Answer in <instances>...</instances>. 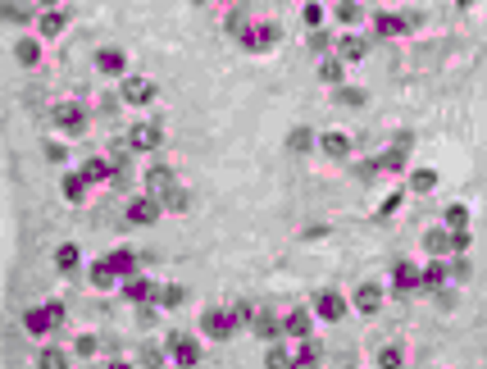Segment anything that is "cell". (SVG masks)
Instances as JSON below:
<instances>
[{
  "instance_id": "obj_1",
  "label": "cell",
  "mask_w": 487,
  "mask_h": 369,
  "mask_svg": "<svg viewBox=\"0 0 487 369\" xmlns=\"http://www.w3.org/2000/svg\"><path fill=\"white\" fill-rule=\"evenodd\" d=\"M59 324H64V305H59V301H50V305H33V310L23 315V328H28L33 337H46L50 328H59Z\"/></svg>"
},
{
  "instance_id": "obj_2",
  "label": "cell",
  "mask_w": 487,
  "mask_h": 369,
  "mask_svg": "<svg viewBox=\"0 0 487 369\" xmlns=\"http://www.w3.org/2000/svg\"><path fill=\"white\" fill-rule=\"evenodd\" d=\"M237 310H205V319H201V333L214 337V342H223V337H232V328H237Z\"/></svg>"
},
{
  "instance_id": "obj_3",
  "label": "cell",
  "mask_w": 487,
  "mask_h": 369,
  "mask_svg": "<svg viewBox=\"0 0 487 369\" xmlns=\"http://www.w3.org/2000/svg\"><path fill=\"white\" fill-rule=\"evenodd\" d=\"M160 210H164V201L155 192H146V196H137V201L128 206V224H155Z\"/></svg>"
},
{
  "instance_id": "obj_4",
  "label": "cell",
  "mask_w": 487,
  "mask_h": 369,
  "mask_svg": "<svg viewBox=\"0 0 487 369\" xmlns=\"http://www.w3.org/2000/svg\"><path fill=\"white\" fill-rule=\"evenodd\" d=\"M169 356L178 360V365H196L201 360V342L187 333H169Z\"/></svg>"
},
{
  "instance_id": "obj_5",
  "label": "cell",
  "mask_w": 487,
  "mask_h": 369,
  "mask_svg": "<svg viewBox=\"0 0 487 369\" xmlns=\"http://www.w3.org/2000/svg\"><path fill=\"white\" fill-rule=\"evenodd\" d=\"M123 100H128V105H151L155 82L151 78H123Z\"/></svg>"
},
{
  "instance_id": "obj_6",
  "label": "cell",
  "mask_w": 487,
  "mask_h": 369,
  "mask_svg": "<svg viewBox=\"0 0 487 369\" xmlns=\"http://www.w3.org/2000/svg\"><path fill=\"white\" fill-rule=\"evenodd\" d=\"M55 123H59L64 132H82V128H87V114H82V105L64 100V105H55Z\"/></svg>"
},
{
  "instance_id": "obj_7",
  "label": "cell",
  "mask_w": 487,
  "mask_h": 369,
  "mask_svg": "<svg viewBox=\"0 0 487 369\" xmlns=\"http://www.w3.org/2000/svg\"><path fill=\"white\" fill-rule=\"evenodd\" d=\"M314 315H319V319H333V324H337V319L347 315L342 292H319V296H314Z\"/></svg>"
},
{
  "instance_id": "obj_8",
  "label": "cell",
  "mask_w": 487,
  "mask_h": 369,
  "mask_svg": "<svg viewBox=\"0 0 487 369\" xmlns=\"http://www.w3.org/2000/svg\"><path fill=\"white\" fill-rule=\"evenodd\" d=\"M160 141H164V132L155 128V123H137V128L128 132V146H132V151H155Z\"/></svg>"
},
{
  "instance_id": "obj_9",
  "label": "cell",
  "mask_w": 487,
  "mask_h": 369,
  "mask_svg": "<svg viewBox=\"0 0 487 369\" xmlns=\"http://www.w3.org/2000/svg\"><path fill=\"white\" fill-rule=\"evenodd\" d=\"M423 251H428V255H451L455 251V233L451 228H428L423 233Z\"/></svg>"
},
{
  "instance_id": "obj_10",
  "label": "cell",
  "mask_w": 487,
  "mask_h": 369,
  "mask_svg": "<svg viewBox=\"0 0 487 369\" xmlns=\"http://www.w3.org/2000/svg\"><path fill=\"white\" fill-rule=\"evenodd\" d=\"M419 282H423V273L414 269V264H396V269H392V292H396V296L414 292V287H419Z\"/></svg>"
},
{
  "instance_id": "obj_11",
  "label": "cell",
  "mask_w": 487,
  "mask_h": 369,
  "mask_svg": "<svg viewBox=\"0 0 487 369\" xmlns=\"http://www.w3.org/2000/svg\"><path fill=\"white\" fill-rule=\"evenodd\" d=\"M123 296H128V301H137V305H146V301H160V292H155V282L137 278V273H132V278L123 282Z\"/></svg>"
},
{
  "instance_id": "obj_12",
  "label": "cell",
  "mask_w": 487,
  "mask_h": 369,
  "mask_svg": "<svg viewBox=\"0 0 487 369\" xmlns=\"http://www.w3.org/2000/svg\"><path fill=\"white\" fill-rule=\"evenodd\" d=\"M410 146H414V137H410V132H401V137L392 141V151L378 160V169H401V164H405V155H410Z\"/></svg>"
},
{
  "instance_id": "obj_13",
  "label": "cell",
  "mask_w": 487,
  "mask_h": 369,
  "mask_svg": "<svg viewBox=\"0 0 487 369\" xmlns=\"http://www.w3.org/2000/svg\"><path fill=\"white\" fill-rule=\"evenodd\" d=\"M241 42H246L250 51H264V46L278 42V28H273V23H264V28H246V33H241Z\"/></svg>"
},
{
  "instance_id": "obj_14",
  "label": "cell",
  "mask_w": 487,
  "mask_h": 369,
  "mask_svg": "<svg viewBox=\"0 0 487 369\" xmlns=\"http://www.w3.org/2000/svg\"><path fill=\"white\" fill-rule=\"evenodd\" d=\"M446 278H451L446 260H442V255H433V264L423 269V287H428V292H442V287H446Z\"/></svg>"
},
{
  "instance_id": "obj_15",
  "label": "cell",
  "mask_w": 487,
  "mask_h": 369,
  "mask_svg": "<svg viewBox=\"0 0 487 369\" xmlns=\"http://www.w3.org/2000/svg\"><path fill=\"white\" fill-rule=\"evenodd\" d=\"M96 69L100 73H123V69H128V60H123V51H114V46H105V51H96Z\"/></svg>"
},
{
  "instance_id": "obj_16",
  "label": "cell",
  "mask_w": 487,
  "mask_h": 369,
  "mask_svg": "<svg viewBox=\"0 0 487 369\" xmlns=\"http://www.w3.org/2000/svg\"><path fill=\"white\" fill-rule=\"evenodd\" d=\"M337 55L356 64V60H365V55H369V42H365V37H356V33H347L342 42H337Z\"/></svg>"
},
{
  "instance_id": "obj_17",
  "label": "cell",
  "mask_w": 487,
  "mask_h": 369,
  "mask_svg": "<svg viewBox=\"0 0 487 369\" xmlns=\"http://www.w3.org/2000/svg\"><path fill=\"white\" fill-rule=\"evenodd\" d=\"M319 146H324L333 160H347V155H351V137H347V132H324V137H319Z\"/></svg>"
},
{
  "instance_id": "obj_18",
  "label": "cell",
  "mask_w": 487,
  "mask_h": 369,
  "mask_svg": "<svg viewBox=\"0 0 487 369\" xmlns=\"http://www.w3.org/2000/svg\"><path fill=\"white\" fill-rule=\"evenodd\" d=\"M378 305H383V292H378V287H374V282H365V287H356V310H360V315H374Z\"/></svg>"
},
{
  "instance_id": "obj_19",
  "label": "cell",
  "mask_w": 487,
  "mask_h": 369,
  "mask_svg": "<svg viewBox=\"0 0 487 369\" xmlns=\"http://www.w3.org/2000/svg\"><path fill=\"white\" fill-rule=\"evenodd\" d=\"M169 187H178L174 183V169H164V164H155L151 174H146V192H155V196H164Z\"/></svg>"
},
{
  "instance_id": "obj_20",
  "label": "cell",
  "mask_w": 487,
  "mask_h": 369,
  "mask_svg": "<svg viewBox=\"0 0 487 369\" xmlns=\"http://www.w3.org/2000/svg\"><path fill=\"white\" fill-rule=\"evenodd\" d=\"M310 324H314L310 310H292V315L282 319V333H287V337H310Z\"/></svg>"
},
{
  "instance_id": "obj_21",
  "label": "cell",
  "mask_w": 487,
  "mask_h": 369,
  "mask_svg": "<svg viewBox=\"0 0 487 369\" xmlns=\"http://www.w3.org/2000/svg\"><path fill=\"white\" fill-rule=\"evenodd\" d=\"M77 264H82V251H77L73 242H64V246L55 251V269H59V273H73Z\"/></svg>"
},
{
  "instance_id": "obj_22",
  "label": "cell",
  "mask_w": 487,
  "mask_h": 369,
  "mask_svg": "<svg viewBox=\"0 0 487 369\" xmlns=\"http://www.w3.org/2000/svg\"><path fill=\"white\" fill-rule=\"evenodd\" d=\"M250 328H255V337H278L282 333V324L269 315V310H255V315H250Z\"/></svg>"
},
{
  "instance_id": "obj_23",
  "label": "cell",
  "mask_w": 487,
  "mask_h": 369,
  "mask_svg": "<svg viewBox=\"0 0 487 369\" xmlns=\"http://www.w3.org/2000/svg\"><path fill=\"white\" fill-rule=\"evenodd\" d=\"M374 28H378V37H401L405 28H410V19H401V14H378Z\"/></svg>"
},
{
  "instance_id": "obj_24",
  "label": "cell",
  "mask_w": 487,
  "mask_h": 369,
  "mask_svg": "<svg viewBox=\"0 0 487 369\" xmlns=\"http://www.w3.org/2000/svg\"><path fill=\"white\" fill-rule=\"evenodd\" d=\"M82 178H87V183H109V178H114V164L109 160H87L82 164Z\"/></svg>"
},
{
  "instance_id": "obj_25",
  "label": "cell",
  "mask_w": 487,
  "mask_h": 369,
  "mask_svg": "<svg viewBox=\"0 0 487 369\" xmlns=\"http://www.w3.org/2000/svg\"><path fill=\"white\" fill-rule=\"evenodd\" d=\"M342 78H347L342 60H324V64H319V82H328V87H342Z\"/></svg>"
},
{
  "instance_id": "obj_26",
  "label": "cell",
  "mask_w": 487,
  "mask_h": 369,
  "mask_svg": "<svg viewBox=\"0 0 487 369\" xmlns=\"http://www.w3.org/2000/svg\"><path fill=\"white\" fill-rule=\"evenodd\" d=\"M109 264L119 269V278H132V273H137V255H132V251H109Z\"/></svg>"
},
{
  "instance_id": "obj_27",
  "label": "cell",
  "mask_w": 487,
  "mask_h": 369,
  "mask_svg": "<svg viewBox=\"0 0 487 369\" xmlns=\"http://www.w3.org/2000/svg\"><path fill=\"white\" fill-rule=\"evenodd\" d=\"M114 278H119V269L109 264V255L100 264H91V282H96V287H114Z\"/></svg>"
},
{
  "instance_id": "obj_28",
  "label": "cell",
  "mask_w": 487,
  "mask_h": 369,
  "mask_svg": "<svg viewBox=\"0 0 487 369\" xmlns=\"http://www.w3.org/2000/svg\"><path fill=\"white\" fill-rule=\"evenodd\" d=\"M64 10H46L42 14V37H59V33H64Z\"/></svg>"
},
{
  "instance_id": "obj_29",
  "label": "cell",
  "mask_w": 487,
  "mask_h": 369,
  "mask_svg": "<svg viewBox=\"0 0 487 369\" xmlns=\"http://www.w3.org/2000/svg\"><path fill=\"white\" fill-rule=\"evenodd\" d=\"M442 219H446V228H451V233H465L469 228V210L465 206H446Z\"/></svg>"
},
{
  "instance_id": "obj_30",
  "label": "cell",
  "mask_w": 487,
  "mask_h": 369,
  "mask_svg": "<svg viewBox=\"0 0 487 369\" xmlns=\"http://www.w3.org/2000/svg\"><path fill=\"white\" fill-rule=\"evenodd\" d=\"M337 19H342V23H351V28H356V23L365 19V5H360V0H342V5H337Z\"/></svg>"
},
{
  "instance_id": "obj_31",
  "label": "cell",
  "mask_w": 487,
  "mask_h": 369,
  "mask_svg": "<svg viewBox=\"0 0 487 369\" xmlns=\"http://www.w3.org/2000/svg\"><path fill=\"white\" fill-rule=\"evenodd\" d=\"M14 60H19V64H28V69H33L37 60H42V46H37V42H19V46H14Z\"/></svg>"
},
{
  "instance_id": "obj_32",
  "label": "cell",
  "mask_w": 487,
  "mask_h": 369,
  "mask_svg": "<svg viewBox=\"0 0 487 369\" xmlns=\"http://www.w3.org/2000/svg\"><path fill=\"white\" fill-rule=\"evenodd\" d=\"M410 187H414V192H433V187H437V174H433V169H414V174H410Z\"/></svg>"
},
{
  "instance_id": "obj_33",
  "label": "cell",
  "mask_w": 487,
  "mask_h": 369,
  "mask_svg": "<svg viewBox=\"0 0 487 369\" xmlns=\"http://www.w3.org/2000/svg\"><path fill=\"white\" fill-rule=\"evenodd\" d=\"M183 301H187V287H178V282L160 287V305H169V310H174V305H183Z\"/></svg>"
},
{
  "instance_id": "obj_34",
  "label": "cell",
  "mask_w": 487,
  "mask_h": 369,
  "mask_svg": "<svg viewBox=\"0 0 487 369\" xmlns=\"http://www.w3.org/2000/svg\"><path fill=\"white\" fill-rule=\"evenodd\" d=\"M287 146H292V151H310V146H314V132H310V128H292Z\"/></svg>"
},
{
  "instance_id": "obj_35",
  "label": "cell",
  "mask_w": 487,
  "mask_h": 369,
  "mask_svg": "<svg viewBox=\"0 0 487 369\" xmlns=\"http://www.w3.org/2000/svg\"><path fill=\"white\" fill-rule=\"evenodd\" d=\"M82 187H87V178H82V174H68L64 178V201H82Z\"/></svg>"
},
{
  "instance_id": "obj_36",
  "label": "cell",
  "mask_w": 487,
  "mask_h": 369,
  "mask_svg": "<svg viewBox=\"0 0 487 369\" xmlns=\"http://www.w3.org/2000/svg\"><path fill=\"white\" fill-rule=\"evenodd\" d=\"M337 100H342V105H351V109H356V105H365V91H360V87H337Z\"/></svg>"
},
{
  "instance_id": "obj_37",
  "label": "cell",
  "mask_w": 487,
  "mask_h": 369,
  "mask_svg": "<svg viewBox=\"0 0 487 369\" xmlns=\"http://www.w3.org/2000/svg\"><path fill=\"white\" fill-rule=\"evenodd\" d=\"M164 210H187V192L183 187H169V192H164Z\"/></svg>"
},
{
  "instance_id": "obj_38",
  "label": "cell",
  "mask_w": 487,
  "mask_h": 369,
  "mask_svg": "<svg viewBox=\"0 0 487 369\" xmlns=\"http://www.w3.org/2000/svg\"><path fill=\"white\" fill-rule=\"evenodd\" d=\"M37 365H46V369H64L68 356H64V351H42V360H37Z\"/></svg>"
},
{
  "instance_id": "obj_39",
  "label": "cell",
  "mask_w": 487,
  "mask_h": 369,
  "mask_svg": "<svg viewBox=\"0 0 487 369\" xmlns=\"http://www.w3.org/2000/svg\"><path fill=\"white\" fill-rule=\"evenodd\" d=\"M401 360H405V356H401V347H383V356H378V365H387V369H396V365H401Z\"/></svg>"
},
{
  "instance_id": "obj_40",
  "label": "cell",
  "mask_w": 487,
  "mask_h": 369,
  "mask_svg": "<svg viewBox=\"0 0 487 369\" xmlns=\"http://www.w3.org/2000/svg\"><path fill=\"white\" fill-rule=\"evenodd\" d=\"M28 14H33V10H28V0H10V19H14V23H23Z\"/></svg>"
},
{
  "instance_id": "obj_41",
  "label": "cell",
  "mask_w": 487,
  "mask_h": 369,
  "mask_svg": "<svg viewBox=\"0 0 487 369\" xmlns=\"http://www.w3.org/2000/svg\"><path fill=\"white\" fill-rule=\"evenodd\" d=\"M314 360H319V351H314V347H310V342H305V347H301V351H296V365H314Z\"/></svg>"
},
{
  "instance_id": "obj_42",
  "label": "cell",
  "mask_w": 487,
  "mask_h": 369,
  "mask_svg": "<svg viewBox=\"0 0 487 369\" xmlns=\"http://www.w3.org/2000/svg\"><path fill=\"white\" fill-rule=\"evenodd\" d=\"M305 23H310V28H319V23H324V10H319V5H305Z\"/></svg>"
},
{
  "instance_id": "obj_43",
  "label": "cell",
  "mask_w": 487,
  "mask_h": 369,
  "mask_svg": "<svg viewBox=\"0 0 487 369\" xmlns=\"http://www.w3.org/2000/svg\"><path fill=\"white\" fill-rule=\"evenodd\" d=\"M310 46H314V51H328V46H333V37H328V33H314Z\"/></svg>"
},
{
  "instance_id": "obj_44",
  "label": "cell",
  "mask_w": 487,
  "mask_h": 369,
  "mask_svg": "<svg viewBox=\"0 0 487 369\" xmlns=\"http://www.w3.org/2000/svg\"><path fill=\"white\" fill-rule=\"evenodd\" d=\"M269 365H292V360H287V351H282V347H273L269 351Z\"/></svg>"
}]
</instances>
